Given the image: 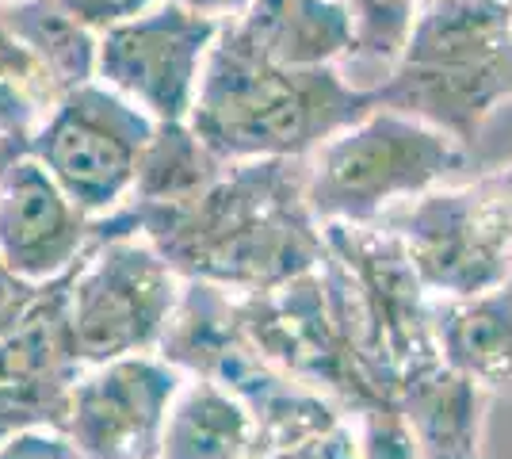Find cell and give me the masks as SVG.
<instances>
[{
	"label": "cell",
	"instance_id": "6da1fadb",
	"mask_svg": "<svg viewBox=\"0 0 512 459\" xmlns=\"http://www.w3.org/2000/svg\"><path fill=\"white\" fill-rule=\"evenodd\" d=\"M100 234H142L180 280L237 295L291 284L325 261V226L306 203V157L237 161L192 199L127 203L96 219Z\"/></svg>",
	"mask_w": 512,
	"mask_h": 459
},
{
	"label": "cell",
	"instance_id": "7a4b0ae2",
	"mask_svg": "<svg viewBox=\"0 0 512 459\" xmlns=\"http://www.w3.org/2000/svg\"><path fill=\"white\" fill-rule=\"evenodd\" d=\"M375 108H383L379 88H360L341 66H279L226 23L207 58L188 123L222 161L237 165L310 157L321 142Z\"/></svg>",
	"mask_w": 512,
	"mask_h": 459
},
{
	"label": "cell",
	"instance_id": "3957f363",
	"mask_svg": "<svg viewBox=\"0 0 512 459\" xmlns=\"http://www.w3.org/2000/svg\"><path fill=\"white\" fill-rule=\"evenodd\" d=\"M379 100L474 150L493 111L512 100L505 0H425L398 66L379 85Z\"/></svg>",
	"mask_w": 512,
	"mask_h": 459
},
{
	"label": "cell",
	"instance_id": "277c9868",
	"mask_svg": "<svg viewBox=\"0 0 512 459\" xmlns=\"http://www.w3.org/2000/svg\"><path fill=\"white\" fill-rule=\"evenodd\" d=\"M325 284L367 379L398 398L402 379L440 364L432 295L402 238L386 226H325Z\"/></svg>",
	"mask_w": 512,
	"mask_h": 459
},
{
	"label": "cell",
	"instance_id": "5b68a950",
	"mask_svg": "<svg viewBox=\"0 0 512 459\" xmlns=\"http://www.w3.org/2000/svg\"><path fill=\"white\" fill-rule=\"evenodd\" d=\"M157 356H165L184 375L211 379L234 394L256 421V459H272L344 417L329 398L279 372L256 349L241 329L234 291L226 287L184 280V295Z\"/></svg>",
	"mask_w": 512,
	"mask_h": 459
},
{
	"label": "cell",
	"instance_id": "8992f818",
	"mask_svg": "<svg viewBox=\"0 0 512 459\" xmlns=\"http://www.w3.org/2000/svg\"><path fill=\"white\" fill-rule=\"evenodd\" d=\"M451 134L375 108L306 157V203L321 226H371L467 165Z\"/></svg>",
	"mask_w": 512,
	"mask_h": 459
},
{
	"label": "cell",
	"instance_id": "52a82bcc",
	"mask_svg": "<svg viewBox=\"0 0 512 459\" xmlns=\"http://www.w3.org/2000/svg\"><path fill=\"white\" fill-rule=\"evenodd\" d=\"M383 222L402 238L432 299L512 284V161L459 188L440 184Z\"/></svg>",
	"mask_w": 512,
	"mask_h": 459
},
{
	"label": "cell",
	"instance_id": "ba28073f",
	"mask_svg": "<svg viewBox=\"0 0 512 459\" xmlns=\"http://www.w3.org/2000/svg\"><path fill=\"white\" fill-rule=\"evenodd\" d=\"M184 280L142 234H100L69 272V337L85 368L157 352Z\"/></svg>",
	"mask_w": 512,
	"mask_h": 459
},
{
	"label": "cell",
	"instance_id": "9c48e42d",
	"mask_svg": "<svg viewBox=\"0 0 512 459\" xmlns=\"http://www.w3.org/2000/svg\"><path fill=\"white\" fill-rule=\"evenodd\" d=\"M234 303L241 329L249 333L256 349L279 372L329 398L344 417H360L386 402H398L379 391L363 372L360 356L344 333L337 303L329 295L321 264L272 291H249V295L234 291Z\"/></svg>",
	"mask_w": 512,
	"mask_h": 459
},
{
	"label": "cell",
	"instance_id": "30bf717a",
	"mask_svg": "<svg viewBox=\"0 0 512 459\" xmlns=\"http://www.w3.org/2000/svg\"><path fill=\"white\" fill-rule=\"evenodd\" d=\"M153 131L157 123L138 104L100 81H88L54 104L31 142V157L85 215L107 219L134 196Z\"/></svg>",
	"mask_w": 512,
	"mask_h": 459
},
{
	"label": "cell",
	"instance_id": "8fae6325",
	"mask_svg": "<svg viewBox=\"0 0 512 459\" xmlns=\"http://www.w3.org/2000/svg\"><path fill=\"white\" fill-rule=\"evenodd\" d=\"M218 35L222 23L157 0L150 12L100 35L96 81L138 104L153 123H188Z\"/></svg>",
	"mask_w": 512,
	"mask_h": 459
},
{
	"label": "cell",
	"instance_id": "7c38bea8",
	"mask_svg": "<svg viewBox=\"0 0 512 459\" xmlns=\"http://www.w3.org/2000/svg\"><path fill=\"white\" fill-rule=\"evenodd\" d=\"M184 379L157 352L85 368L73 383L62 433L85 459H161L169 410Z\"/></svg>",
	"mask_w": 512,
	"mask_h": 459
},
{
	"label": "cell",
	"instance_id": "4fadbf2b",
	"mask_svg": "<svg viewBox=\"0 0 512 459\" xmlns=\"http://www.w3.org/2000/svg\"><path fill=\"white\" fill-rule=\"evenodd\" d=\"M96 245V219L27 153L0 169V261L46 287L69 276Z\"/></svg>",
	"mask_w": 512,
	"mask_h": 459
},
{
	"label": "cell",
	"instance_id": "5bb4252c",
	"mask_svg": "<svg viewBox=\"0 0 512 459\" xmlns=\"http://www.w3.org/2000/svg\"><path fill=\"white\" fill-rule=\"evenodd\" d=\"M436 352L490 398H512V284L467 299H432Z\"/></svg>",
	"mask_w": 512,
	"mask_h": 459
},
{
	"label": "cell",
	"instance_id": "9a60e30c",
	"mask_svg": "<svg viewBox=\"0 0 512 459\" xmlns=\"http://www.w3.org/2000/svg\"><path fill=\"white\" fill-rule=\"evenodd\" d=\"M234 27L279 66H344L356 50V27L344 0H256Z\"/></svg>",
	"mask_w": 512,
	"mask_h": 459
},
{
	"label": "cell",
	"instance_id": "2e32d148",
	"mask_svg": "<svg viewBox=\"0 0 512 459\" xmlns=\"http://www.w3.org/2000/svg\"><path fill=\"white\" fill-rule=\"evenodd\" d=\"M486 402L490 394L451 372L444 360L406 375L398 406L409 417L417 459H482Z\"/></svg>",
	"mask_w": 512,
	"mask_h": 459
},
{
	"label": "cell",
	"instance_id": "e0dca14e",
	"mask_svg": "<svg viewBox=\"0 0 512 459\" xmlns=\"http://www.w3.org/2000/svg\"><path fill=\"white\" fill-rule=\"evenodd\" d=\"M161 459H256V421L230 391L188 375L161 440Z\"/></svg>",
	"mask_w": 512,
	"mask_h": 459
},
{
	"label": "cell",
	"instance_id": "ac0fdd59",
	"mask_svg": "<svg viewBox=\"0 0 512 459\" xmlns=\"http://www.w3.org/2000/svg\"><path fill=\"white\" fill-rule=\"evenodd\" d=\"M0 16L62 96L96 81L100 35L65 12L62 0H0Z\"/></svg>",
	"mask_w": 512,
	"mask_h": 459
},
{
	"label": "cell",
	"instance_id": "d6986e66",
	"mask_svg": "<svg viewBox=\"0 0 512 459\" xmlns=\"http://www.w3.org/2000/svg\"><path fill=\"white\" fill-rule=\"evenodd\" d=\"M230 169L218 153L195 134L192 123H157L142 153L130 203H180L207 192Z\"/></svg>",
	"mask_w": 512,
	"mask_h": 459
},
{
	"label": "cell",
	"instance_id": "ffe728a7",
	"mask_svg": "<svg viewBox=\"0 0 512 459\" xmlns=\"http://www.w3.org/2000/svg\"><path fill=\"white\" fill-rule=\"evenodd\" d=\"M58 100L62 92L0 16V169L31 153L35 134Z\"/></svg>",
	"mask_w": 512,
	"mask_h": 459
},
{
	"label": "cell",
	"instance_id": "44dd1931",
	"mask_svg": "<svg viewBox=\"0 0 512 459\" xmlns=\"http://www.w3.org/2000/svg\"><path fill=\"white\" fill-rule=\"evenodd\" d=\"M344 4L356 27V50L341 69L360 88H379L386 73L398 66L425 0H344Z\"/></svg>",
	"mask_w": 512,
	"mask_h": 459
},
{
	"label": "cell",
	"instance_id": "7402d4cb",
	"mask_svg": "<svg viewBox=\"0 0 512 459\" xmlns=\"http://www.w3.org/2000/svg\"><path fill=\"white\" fill-rule=\"evenodd\" d=\"M363 459H417V440L409 429V417L398 402H386L379 410L348 417Z\"/></svg>",
	"mask_w": 512,
	"mask_h": 459
},
{
	"label": "cell",
	"instance_id": "603a6c76",
	"mask_svg": "<svg viewBox=\"0 0 512 459\" xmlns=\"http://www.w3.org/2000/svg\"><path fill=\"white\" fill-rule=\"evenodd\" d=\"M272 459H363L360 456V440H356V429L352 421L341 417L337 425H329L325 433H314L306 437L295 448H283Z\"/></svg>",
	"mask_w": 512,
	"mask_h": 459
},
{
	"label": "cell",
	"instance_id": "cb8c5ba5",
	"mask_svg": "<svg viewBox=\"0 0 512 459\" xmlns=\"http://www.w3.org/2000/svg\"><path fill=\"white\" fill-rule=\"evenodd\" d=\"M0 459H85L62 429H27L0 444Z\"/></svg>",
	"mask_w": 512,
	"mask_h": 459
},
{
	"label": "cell",
	"instance_id": "d4e9b609",
	"mask_svg": "<svg viewBox=\"0 0 512 459\" xmlns=\"http://www.w3.org/2000/svg\"><path fill=\"white\" fill-rule=\"evenodd\" d=\"M62 4H65V12H73L85 27H92L96 35H104L111 27L134 20V16H142V12H150L157 0H62Z\"/></svg>",
	"mask_w": 512,
	"mask_h": 459
},
{
	"label": "cell",
	"instance_id": "484cf974",
	"mask_svg": "<svg viewBox=\"0 0 512 459\" xmlns=\"http://www.w3.org/2000/svg\"><path fill=\"white\" fill-rule=\"evenodd\" d=\"M43 299V287L27 284L20 280L8 264L0 261V337L8 333V329H16L31 314V306Z\"/></svg>",
	"mask_w": 512,
	"mask_h": 459
},
{
	"label": "cell",
	"instance_id": "4316f807",
	"mask_svg": "<svg viewBox=\"0 0 512 459\" xmlns=\"http://www.w3.org/2000/svg\"><path fill=\"white\" fill-rule=\"evenodd\" d=\"M172 4H180V8H188L195 16H207L214 23H237L249 8H253L256 0H172Z\"/></svg>",
	"mask_w": 512,
	"mask_h": 459
},
{
	"label": "cell",
	"instance_id": "83f0119b",
	"mask_svg": "<svg viewBox=\"0 0 512 459\" xmlns=\"http://www.w3.org/2000/svg\"><path fill=\"white\" fill-rule=\"evenodd\" d=\"M505 8H509V16H512V0H505Z\"/></svg>",
	"mask_w": 512,
	"mask_h": 459
}]
</instances>
